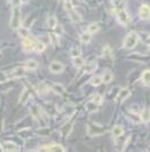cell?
<instances>
[{
	"label": "cell",
	"mask_w": 150,
	"mask_h": 152,
	"mask_svg": "<svg viewBox=\"0 0 150 152\" xmlns=\"http://www.w3.org/2000/svg\"><path fill=\"white\" fill-rule=\"evenodd\" d=\"M138 41H139V35H138V33L131 32V33H129V34L125 37L124 41H123V48H124V49H128V50L133 49V48L137 45Z\"/></svg>",
	"instance_id": "cell-1"
},
{
	"label": "cell",
	"mask_w": 150,
	"mask_h": 152,
	"mask_svg": "<svg viewBox=\"0 0 150 152\" xmlns=\"http://www.w3.org/2000/svg\"><path fill=\"white\" fill-rule=\"evenodd\" d=\"M20 9L19 7H14L12 17H10V27L13 30H18L20 27Z\"/></svg>",
	"instance_id": "cell-2"
},
{
	"label": "cell",
	"mask_w": 150,
	"mask_h": 152,
	"mask_svg": "<svg viewBox=\"0 0 150 152\" xmlns=\"http://www.w3.org/2000/svg\"><path fill=\"white\" fill-rule=\"evenodd\" d=\"M87 131L89 135H100V134L106 132V128L102 125H98V124L89 123L87 125Z\"/></svg>",
	"instance_id": "cell-3"
},
{
	"label": "cell",
	"mask_w": 150,
	"mask_h": 152,
	"mask_svg": "<svg viewBox=\"0 0 150 152\" xmlns=\"http://www.w3.org/2000/svg\"><path fill=\"white\" fill-rule=\"evenodd\" d=\"M116 14H118V19L122 25H128L131 22V18L125 9H119V10H116Z\"/></svg>",
	"instance_id": "cell-4"
},
{
	"label": "cell",
	"mask_w": 150,
	"mask_h": 152,
	"mask_svg": "<svg viewBox=\"0 0 150 152\" xmlns=\"http://www.w3.org/2000/svg\"><path fill=\"white\" fill-rule=\"evenodd\" d=\"M35 42H36V40L33 38H25L24 39V41H23V49L24 51L26 52H30L32 49H34V45H35Z\"/></svg>",
	"instance_id": "cell-5"
},
{
	"label": "cell",
	"mask_w": 150,
	"mask_h": 152,
	"mask_svg": "<svg viewBox=\"0 0 150 152\" xmlns=\"http://www.w3.org/2000/svg\"><path fill=\"white\" fill-rule=\"evenodd\" d=\"M1 150L2 151H19V146L15 144L14 142H2L1 143Z\"/></svg>",
	"instance_id": "cell-6"
},
{
	"label": "cell",
	"mask_w": 150,
	"mask_h": 152,
	"mask_svg": "<svg viewBox=\"0 0 150 152\" xmlns=\"http://www.w3.org/2000/svg\"><path fill=\"white\" fill-rule=\"evenodd\" d=\"M63 69H64V65L62 63H60V61L54 60V61H52L50 64V70L54 74H59V73L63 72Z\"/></svg>",
	"instance_id": "cell-7"
},
{
	"label": "cell",
	"mask_w": 150,
	"mask_h": 152,
	"mask_svg": "<svg viewBox=\"0 0 150 152\" xmlns=\"http://www.w3.org/2000/svg\"><path fill=\"white\" fill-rule=\"evenodd\" d=\"M139 16L141 19H147L150 18V7L148 5H142V6L139 8Z\"/></svg>",
	"instance_id": "cell-8"
},
{
	"label": "cell",
	"mask_w": 150,
	"mask_h": 152,
	"mask_svg": "<svg viewBox=\"0 0 150 152\" xmlns=\"http://www.w3.org/2000/svg\"><path fill=\"white\" fill-rule=\"evenodd\" d=\"M42 151H66V149L60 144H48V145H44L41 148Z\"/></svg>",
	"instance_id": "cell-9"
},
{
	"label": "cell",
	"mask_w": 150,
	"mask_h": 152,
	"mask_svg": "<svg viewBox=\"0 0 150 152\" xmlns=\"http://www.w3.org/2000/svg\"><path fill=\"white\" fill-rule=\"evenodd\" d=\"M68 15H69V18H70V20H71L72 23L77 24V23H80V22H81V16H80L79 13H78L77 10H75V9L68 12Z\"/></svg>",
	"instance_id": "cell-10"
},
{
	"label": "cell",
	"mask_w": 150,
	"mask_h": 152,
	"mask_svg": "<svg viewBox=\"0 0 150 152\" xmlns=\"http://www.w3.org/2000/svg\"><path fill=\"white\" fill-rule=\"evenodd\" d=\"M25 70H26L25 67H16V68L12 72L10 76H12V77H15V78L23 77V76L25 75Z\"/></svg>",
	"instance_id": "cell-11"
},
{
	"label": "cell",
	"mask_w": 150,
	"mask_h": 152,
	"mask_svg": "<svg viewBox=\"0 0 150 152\" xmlns=\"http://www.w3.org/2000/svg\"><path fill=\"white\" fill-rule=\"evenodd\" d=\"M51 90L56 93V94H63L64 93V86L61 85V84H59V83H53V84H51Z\"/></svg>",
	"instance_id": "cell-12"
},
{
	"label": "cell",
	"mask_w": 150,
	"mask_h": 152,
	"mask_svg": "<svg viewBox=\"0 0 150 152\" xmlns=\"http://www.w3.org/2000/svg\"><path fill=\"white\" fill-rule=\"evenodd\" d=\"M24 67L27 70H35L38 67V63L36 60H34V59H30V60H27L24 64Z\"/></svg>",
	"instance_id": "cell-13"
},
{
	"label": "cell",
	"mask_w": 150,
	"mask_h": 152,
	"mask_svg": "<svg viewBox=\"0 0 150 152\" xmlns=\"http://www.w3.org/2000/svg\"><path fill=\"white\" fill-rule=\"evenodd\" d=\"M123 134H124V129H123V127L120 126V125L114 126V128L112 129V135L114 139H119L120 136H122Z\"/></svg>",
	"instance_id": "cell-14"
},
{
	"label": "cell",
	"mask_w": 150,
	"mask_h": 152,
	"mask_svg": "<svg viewBox=\"0 0 150 152\" xmlns=\"http://www.w3.org/2000/svg\"><path fill=\"white\" fill-rule=\"evenodd\" d=\"M96 68H97V65L94 61H90V63H87L84 65V70H85V73H88V74L94 73Z\"/></svg>",
	"instance_id": "cell-15"
},
{
	"label": "cell",
	"mask_w": 150,
	"mask_h": 152,
	"mask_svg": "<svg viewBox=\"0 0 150 152\" xmlns=\"http://www.w3.org/2000/svg\"><path fill=\"white\" fill-rule=\"evenodd\" d=\"M131 94V92H130V90L124 88V89H121L119 92V94H118V100L119 101H122V100H125L129 95Z\"/></svg>",
	"instance_id": "cell-16"
},
{
	"label": "cell",
	"mask_w": 150,
	"mask_h": 152,
	"mask_svg": "<svg viewBox=\"0 0 150 152\" xmlns=\"http://www.w3.org/2000/svg\"><path fill=\"white\" fill-rule=\"evenodd\" d=\"M59 23H58V19L54 15H50L49 17H48V26L50 27V28H56V26L58 25Z\"/></svg>",
	"instance_id": "cell-17"
},
{
	"label": "cell",
	"mask_w": 150,
	"mask_h": 152,
	"mask_svg": "<svg viewBox=\"0 0 150 152\" xmlns=\"http://www.w3.org/2000/svg\"><path fill=\"white\" fill-rule=\"evenodd\" d=\"M102 78H103V82H104V83H110V82H112V81H113L114 76H113V74L110 72V70H105V72L103 73Z\"/></svg>",
	"instance_id": "cell-18"
},
{
	"label": "cell",
	"mask_w": 150,
	"mask_h": 152,
	"mask_svg": "<svg viewBox=\"0 0 150 152\" xmlns=\"http://www.w3.org/2000/svg\"><path fill=\"white\" fill-rule=\"evenodd\" d=\"M17 31H18V35L20 38L25 39L30 37V31H28V28L25 27V26H20Z\"/></svg>",
	"instance_id": "cell-19"
},
{
	"label": "cell",
	"mask_w": 150,
	"mask_h": 152,
	"mask_svg": "<svg viewBox=\"0 0 150 152\" xmlns=\"http://www.w3.org/2000/svg\"><path fill=\"white\" fill-rule=\"evenodd\" d=\"M71 129H72V124H71V123H68V124H66V125H63V126L61 127V134H62L63 136H67V135L70 134Z\"/></svg>",
	"instance_id": "cell-20"
},
{
	"label": "cell",
	"mask_w": 150,
	"mask_h": 152,
	"mask_svg": "<svg viewBox=\"0 0 150 152\" xmlns=\"http://www.w3.org/2000/svg\"><path fill=\"white\" fill-rule=\"evenodd\" d=\"M79 39H80V41H81L82 43H88L90 41V39H92V34L88 31L82 32L81 34H80V37H79Z\"/></svg>",
	"instance_id": "cell-21"
},
{
	"label": "cell",
	"mask_w": 150,
	"mask_h": 152,
	"mask_svg": "<svg viewBox=\"0 0 150 152\" xmlns=\"http://www.w3.org/2000/svg\"><path fill=\"white\" fill-rule=\"evenodd\" d=\"M141 80L144 82V85L149 86L150 85V70H144L142 73V76H141Z\"/></svg>",
	"instance_id": "cell-22"
},
{
	"label": "cell",
	"mask_w": 150,
	"mask_h": 152,
	"mask_svg": "<svg viewBox=\"0 0 150 152\" xmlns=\"http://www.w3.org/2000/svg\"><path fill=\"white\" fill-rule=\"evenodd\" d=\"M30 98H31V92H30L27 89H25L24 91H23V93H22V96H20L19 102H20V103H26V102L28 101Z\"/></svg>",
	"instance_id": "cell-23"
},
{
	"label": "cell",
	"mask_w": 150,
	"mask_h": 152,
	"mask_svg": "<svg viewBox=\"0 0 150 152\" xmlns=\"http://www.w3.org/2000/svg\"><path fill=\"white\" fill-rule=\"evenodd\" d=\"M102 83H103L102 76H94V77L90 78V84H92L93 86H100Z\"/></svg>",
	"instance_id": "cell-24"
},
{
	"label": "cell",
	"mask_w": 150,
	"mask_h": 152,
	"mask_svg": "<svg viewBox=\"0 0 150 152\" xmlns=\"http://www.w3.org/2000/svg\"><path fill=\"white\" fill-rule=\"evenodd\" d=\"M45 50V45H44L42 41H36L35 45H34V51L36 52H43Z\"/></svg>",
	"instance_id": "cell-25"
},
{
	"label": "cell",
	"mask_w": 150,
	"mask_h": 152,
	"mask_svg": "<svg viewBox=\"0 0 150 152\" xmlns=\"http://www.w3.org/2000/svg\"><path fill=\"white\" fill-rule=\"evenodd\" d=\"M72 59H74L72 63H74V65H75L76 67H82L85 65V61H84L81 56H78V57H75L72 58Z\"/></svg>",
	"instance_id": "cell-26"
},
{
	"label": "cell",
	"mask_w": 150,
	"mask_h": 152,
	"mask_svg": "<svg viewBox=\"0 0 150 152\" xmlns=\"http://www.w3.org/2000/svg\"><path fill=\"white\" fill-rule=\"evenodd\" d=\"M97 106H98V104H97V103H95V102L92 100L90 102H88L87 103V106H86V110L89 111V113H94V111L97 110Z\"/></svg>",
	"instance_id": "cell-27"
},
{
	"label": "cell",
	"mask_w": 150,
	"mask_h": 152,
	"mask_svg": "<svg viewBox=\"0 0 150 152\" xmlns=\"http://www.w3.org/2000/svg\"><path fill=\"white\" fill-rule=\"evenodd\" d=\"M98 30H100V26H98V24H96V23H90L87 27V31L89 32L90 34H94V33H96Z\"/></svg>",
	"instance_id": "cell-28"
},
{
	"label": "cell",
	"mask_w": 150,
	"mask_h": 152,
	"mask_svg": "<svg viewBox=\"0 0 150 152\" xmlns=\"http://www.w3.org/2000/svg\"><path fill=\"white\" fill-rule=\"evenodd\" d=\"M140 117H141V121H150V111L148 110V109H144V111L141 113V115H140Z\"/></svg>",
	"instance_id": "cell-29"
},
{
	"label": "cell",
	"mask_w": 150,
	"mask_h": 152,
	"mask_svg": "<svg viewBox=\"0 0 150 152\" xmlns=\"http://www.w3.org/2000/svg\"><path fill=\"white\" fill-rule=\"evenodd\" d=\"M113 5L115 6V9H124V0H112Z\"/></svg>",
	"instance_id": "cell-30"
},
{
	"label": "cell",
	"mask_w": 150,
	"mask_h": 152,
	"mask_svg": "<svg viewBox=\"0 0 150 152\" xmlns=\"http://www.w3.org/2000/svg\"><path fill=\"white\" fill-rule=\"evenodd\" d=\"M63 5H64V9L67 12H70V10L75 9L74 8V4H72V0H63Z\"/></svg>",
	"instance_id": "cell-31"
},
{
	"label": "cell",
	"mask_w": 150,
	"mask_h": 152,
	"mask_svg": "<svg viewBox=\"0 0 150 152\" xmlns=\"http://www.w3.org/2000/svg\"><path fill=\"white\" fill-rule=\"evenodd\" d=\"M103 56L105 58H111L112 57V50H111V48L106 45V47H104L103 48Z\"/></svg>",
	"instance_id": "cell-32"
},
{
	"label": "cell",
	"mask_w": 150,
	"mask_h": 152,
	"mask_svg": "<svg viewBox=\"0 0 150 152\" xmlns=\"http://www.w3.org/2000/svg\"><path fill=\"white\" fill-rule=\"evenodd\" d=\"M70 56H71L72 58L80 56V49H79V48H77V47H74V48L71 49V51H70Z\"/></svg>",
	"instance_id": "cell-33"
},
{
	"label": "cell",
	"mask_w": 150,
	"mask_h": 152,
	"mask_svg": "<svg viewBox=\"0 0 150 152\" xmlns=\"http://www.w3.org/2000/svg\"><path fill=\"white\" fill-rule=\"evenodd\" d=\"M129 117H130V119H131V121H133L134 123H140V121H141V117H140V115L129 114Z\"/></svg>",
	"instance_id": "cell-34"
},
{
	"label": "cell",
	"mask_w": 150,
	"mask_h": 152,
	"mask_svg": "<svg viewBox=\"0 0 150 152\" xmlns=\"http://www.w3.org/2000/svg\"><path fill=\"white\" fill-rule=\"evenodd\" d=\"M102 100H103V96L100 94H96V95H94V98H93V101H94L95 103H97V104H100V103H102Z\"/></svg>",
	"instance_id": "cell-35"
},
{
	"label": "cell",
	"mask_w": 150,
	"mask_h": 152,
	"mask_svg": "<svg viewBox=\"0 0 150 152\" xmlns=\"http://www.w3.org/2000/svg\"><path fill=\"white\" fill-rule=\"evenodd\" d=\"M54 30H56V35H61V34H62L63 28H62V26H60L59 24L56 26V28H54Z\"/></svg>",
	"instance_id": "cell-36"
},
{
	"label": "cell",
	"mask_w": 150,
	"mask_h": 152,
	"mask_svg": "<svg viewBox=\"0 0 150 152\" xmlns=\"http://www.w3.org/2000/svg\"><path fill=\"white\" fill-rule=\"evenodd\" d=\"M22 4H23V2H22L20 0H12V6H13V8L14 7H19Z\"/></svg>",
	"instance_id": "cell-37"
},
{
	"label": "cell",
	"mask_w": 150,
	"mask_h": 152,
	"mask_svg": "<svg viewBox=\"0 0 150 152\" xmlns=\"http://www.w3.org/2000/svg\"><path fill=\"white\" fill-rule=\"evenodd\" d=\"M8 80L7 78L6 74H2V73H0V83H5Z\"/></svg>",
	"instance_id": "cell-38"
},
{
	"label": "cell",
	"mask_w": 150,
	"mask_h": 152,
	"mask_svg": "<svg viewBox=\"0 0 150 152\" xmlns=\"http://www.w3.org/2000/svg\"><path fill=\"white\" fill-rule=\"evenodd\" d=\"M146 43H147L148 45H150V35L147 39H146Z\"/></svg>",
	"instance_id": "cell-39"
},
{
	"label": "cell",
	"mask_w": 150,
	"mask_h": 152,
	"mask_svg": "<svg viewBox=\"0 0 150 152\" xmlns=\"http://www.w3.org/2000/svg\"><path fill=\"white\" fill-rule=\"evenodd\" d=\"M20 1H22V2H23V4H27V2H28V1H30V0H20Z\"/></svg>",
	"instance_id": "cell-40"
},
{
	"label": "cell",
	"mask_w": 150,
	"mask_h": 152,
	"mask_svg": "<svg viewBox=\"0 0 150 152\" xmlns=\"http://www.w3.org/2000/svg\"><path fill=\"white\" fill-rule=\"evenodd\" d=\"M61 1H62V0H61Z\"/></svg>",
	"instance_id": "cell-41"
}]
</instances>
